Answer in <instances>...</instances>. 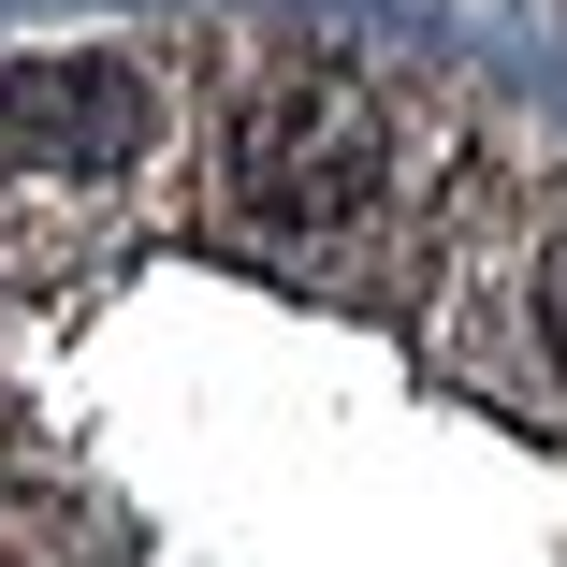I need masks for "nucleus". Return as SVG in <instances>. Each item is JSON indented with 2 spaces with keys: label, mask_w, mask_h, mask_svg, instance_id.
Returning <instances> with one entry per match:
<instances>
[{
  "label": "nucleus",
  "mask_w": 567,
  "mask_h": 567,
  "mask_svg": "<svg viewBox=\"0 0 567 567\" xmlns=\"http://www.w3.org/2000/svg\"><path fill=\"white\" fill-rule=\"evenodd\" d=\"M0 567H102V524L59 481H0Z\"/></svg>",
  "instance_id": "obj_4"
},
{
  "label": "nucleus",
  "mask_w": 567,
  "mask_h": 567,
  "mask_svg": "<svg viewBox=\"0 0 567 567\" xmlns=\"http://www.w3.org/2000/svg\"><path fill=\"white\" fill-rule=\"evenodd\" d=\"M436 334H451V364H466L481 393L567 422V218L524 234V248H481L466 234V262L436 277Z\"/></svg>",
  "instance_id": "obj_3"
},
{
  "label": "nucleus",
  "mask_w": 567,
  "mask_h": 567,
  "mask_svg": "<svg viewBox=\"0 0 567 567\" xmlns=\"http://www.w3.org/2000/svg\"><path fill=\"white\" fill-rule=\"evenodd\" d=\"M466 204H481V146L451 132V102L350 44H262L204 117V218L248 262L320 291L451 277Z\"/></svg>",
  "instance_id": "obj_1"
},
{
  "label": "nucleus",
  "mask_w": 567,
  "mask_h": 567,
  "mask_svg": "<svg viewBox=\"0 0 567 567\" xmlns=\"http://www.w3.org/2000/svg\"><path fill=\"white\" fill-rule=\"evenodd\" d=\"M175 73L146 44H44L0 59V291L87 277L161 204Z\"/></svg>",
  "instance_id": "obj_2"
}]
</instances>
